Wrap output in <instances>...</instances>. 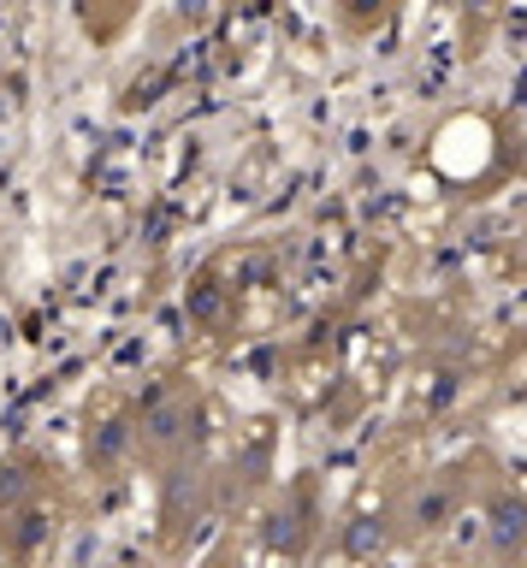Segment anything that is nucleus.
Segmentation results:
<instances>
[{
  "instance_id": "nucleus-1",
  "label": "nucleus",
  "mask_w": 527,
  "mask_h": 568,
  "mask_svg": "<svg viewBox=\"0 0 527 568\" xmlns=\"http://www.w3.org/2000/svg\"><path fill=\"white\" fill-rule=\"evenodd\" d=\"M491 545H498L504 557H521L527 550V504L516 491H504L498 504H491Z\"/></svg>"
}]
</instances>
